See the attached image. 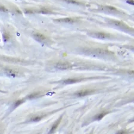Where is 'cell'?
Listing matches in <instances>:
<instances>
[{"label":"cell","instance_id":"1","mask_svg":"<svg viewBox=\"0 0 134 134\" xmlns=\"http://www.w3.org/2000/svg\"><path fill=\"white\" fill-rule=\"evenodd\" d=\"M55 67L60 70H67L71 69L72 65L68 62H58L55 65Z\"/></svg>","mask_w":134,"mask_h":134},{"label":"cell","instance_id":"2","mask_svg":"<svg viewBox=\"0 0 134 134\" xmlns=\"http://www.w3.org/2000/svg\"><path fill=\"white\" fill-rule=\"evenodd\" d=\"M91 53H94L95 54L99 55H106L110 54V52H109V51L106 50V49H103L101 48H97V49H93Z\"/></svg>","mask_w":134,"mask_h":134},{"label":"cell","instance_id":"3","mask_svg":"<svg viewBox=\"0 0 134 134\" xmlns=\"http://www.w3.org/2000/svg\"><path fill=\"white\" fill-rule=\"evenodd\" d=\"M92 35L94 37H95V38H97L98 39H102V40L107 39L110 37V35H109L103 32H95L94 34H92Z\"/></svg>","mask_w":134,"mask_h":134},{"label":"cell","instance_id":"4","mask_svg":"<svg viewBox=\"0 0 134 134\" xmlns=\"http://www.w3.org/2000/svg\"><path fill=\"white\" fill-rule=\"evenodd\" d=\"M33 36L36 41L40 42H44L47 40L46 37L44 35L40 34V33H35V34H33Z\"/></svg>","mask_w":134,"mask_h":134},{"label":"cell","instance_id":"5","mask_svg":"<svg viewBox=\"0 0 134 134\" xmlns=\"http://www.w3.org/2000/svg\"><path fill=\"white\" fill-rule=\"evenodd\" d=\"M57 21L60 23H73L76 22V20L72 18H60V19H57Z\"/></svg>","mask_w":134,"mask_h":134},{"label":"cell","instance_id":"6","mask_svg":"<svg viewBox=\"0 0 134 134\" xmlns=\"http://www.w3.org/2000/svg\"><path fill=\"white\" fill-rule=\"evenodd\" d=\"M61 120V117H60L58 120H57L54 123V125H53V126L51 127V128L50 129V131H49L48 134H53L54 133V132L55 131V130L57 129V127H58L59 125L60 124V123Z\"/></svg>","mask_w":134,"mask_h":134},{"label":"cell","instance_id":"7","mask_svg":"<svg viewBox=\"0 0 134 134\" xmlns=\"http://www.w3.org/2000/svg\"><path fill=\"white\" fill-rule=\"evenodd\" d=\"M93 92V91L92 90H82L76 92V95L78 97H84V96H86L88 95L91 94Z\"/></svg>","mask_w":134,"mask_h":134},{"label":"cell","instance_id":"8","mask_svg":"<svg viewBox=\"0 0 134 134\" xmlns=\"http://www.w3.org/2000/svg\"><path fill=\"white\" fill-rule=\"evenodd\" d=\"M79 81V79H68L63 81V84H73L75 83V82H77Z\"/></svg>","mask_w":134,"mask_h":134},{"label":"cell","instance_id":"9","mask_svg":"<svg viewBox=\"0 0 134 134\" xmlns=\"http://www.w3.org/2000/svg\"><path fill=\"white\" fill-rule=\"evenodd\" d=\"M105 114H106V113H100V114L96 115L95 117H94V119L97 120H101V119H103V117L105 116Z\"/></svg>","mask_w":134,"mask_h":134},{"label":"cell","instance_id":"10","mask_svg":"<svg viewBox=\"0 0 134 134\" xmlns=\"http://www.w3.org/2000/svg\"><path fill=\"white\" fill-rule=\"evenodd\" d=\"M42 116H36L32 117L31 119H30V122H38L40 121L41 119H42Z\"/></svg>","mask_w":134,"mask_h":134},{"label":"cell","instance_id":"11","mask_svg":"<svg viewBox=\"0 0 134 134\" xmlns=\"http://www.w3.org/2000/svg\"><path fill=\"white\" fill-rule=\"evenodd\" d=\"M113 24H114L115 26H119V27H123L125 25L124 24L122 23L121 22H113Z\"/></svg>","mask_w":134,"mask_h":134},{"label":"cell","instance_id":"12","mask_svg":"<svg viewBox=\"0 0 134 134\" xmlns=\"http://www.w3.org/2000/svg\"><path fill=\"white\" fill-rule=\"evenodd\" d=\"M38 95H39L38 93H34V94H32L31 95H30L28 97V98H30V99H32V98L37 97H38Z\"/></svg>","mask_w":134,"mask_h":134},{"label":"cell","instance_id":"13","mask_svg":"<svg viewBox=\"0 0 134 134\" xmlns=\"http://www.w3.org/2000/svg\"><path fill=\"white\" fill-rule=\"evenodd\" d=\"M64 1L68 2V3H72V4H79V3H78V2H76L75 0H64Z\"/></svg>","mask_w":134,"mask_h":134},{"label":"cell","instance_id":"14","mask_svg":"<svg viewBox=\"0 0 134 134\" xmlns=\"http://www.w3.org/2000/svg\"><path fill=\"white\" fill-rule=\"evenodd\" d=\"M40 13H44V14H48V13H50L51 12L49 11V10H47L46 9H42V10H41Z\"/></svg>","mask_w":134,"mask_h":134},{"label":"cell","instance_id":"15","mask_svg":"<svg viewBox=\"0 0 134 134\" xmlns=\"http://www.w3.org/2000/svg\"><path fill=\"white\" fill-rule=\"evenodd\" d=\"M23 102V100H18L16 101V103H15V107H17L18 106H19L20 104H21Z\"/></svg>","mask_w":134,"mask_h":134},{"label":"cell","instance_id":"16","mask_svg":"<svg viewBox=\"0 0 134 134\" xmlns=\"http://www.w3.org/2000/svg\"><path fill=\"white\" fill-rule=\"evenodd\" d=\"M0 11H7V10L3 6H0Z\"/></svg>","mask_w":134,"mask_h":134},{"label":"cell","instance_id":"17","mask_svg":"<svg viewBox=\"0 0 134 134\" xmlns=\"http://www.w3.org/2000/svg\"><path fill=\"white\" fill-rule=\"evenodd\" d=\"M117 134H126V132L124 131H120L118 132L117 133Z\"/></svg>","mask_w":134,"mask_h":134}]
</instances>
